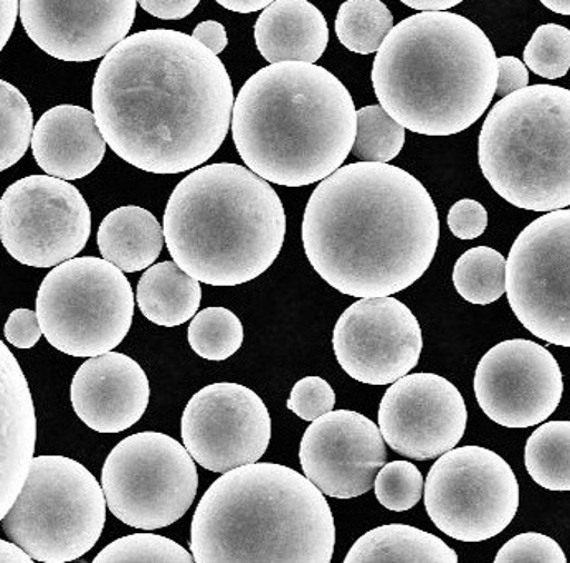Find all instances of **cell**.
Wrapping results in <instances>:
<instances>
[{
  "label": "cell",
  "mask_w": 570,
  "mask_h": 563,
  "mask_svg": "<svg viewBox=\"0 0 570 563\" xmlns=\"http://www.w3.org/2000/svg\"><path fill=\"white\" fill-rule=\"evenodd\" d=\"M111 151L146 172L183 174L224 145L234 87L220 58L187 33L145 30L101 61L91 88Z\"/></svg>",
  "instance_id": "1"
},
{
  "label": "cell",
  "mask_w": 570,
  "mask_h": 563,
  "mask_svg": "<svg viewBox=\"0 0 570 563\" xmlns=\"http://www.w3.org/2000/svg\"><path fill=\"white\" fill-rule=\"evenodd\" d=\"M302 237L314 271L336 292L384 298L411 288L432 265L439 211L407 170L347 164L314 189Z\"/></svg>",
  "instance_id": "2"
},
{
  "label": "cell",
  "mask_w": 570,
  "mask_h": 563,
  "mask_svg": "<svg viewBox=\"0 0 570 563\" xmlns=\"http://www.w3.org/2000/svg\"><path fill=\"white\" fill-rule=\"evenodd\" d=\"M232 136L248 169L269 184L312 186L353 152L357 109L326 68L282 61L262 68L242 87Z\"/></svg>",
  "instance_id": "3"
},
{
  "label": "cell",
  "mask_w": 570,
  "mask_h": 563,
  "mask_svg": "<svg viewBox=\"0 0 570 563\" xmlns=\"http://www.w3.org/2000/svg\"><path fill=\"white\" fill-rule=\"evenodd\" d=\"M497 51L459 13L420 12L394 26L375 55L382 108L409 131L446 138L473 126L497 95Z\"/></svg>",
  "instance_id": "4"
},
{
  "label": "cell",
  "mask_w": 570,
  "mask_h": 563,
  "mask_svg": "<svg viewBox=\"0 0 570 563\" xmlns=\"http://www.w3.org/2000/svg\"><path fill=\"white\" fill-rule=\"evenodd\" d=\"M190 531L197 563H330L336 544L323 491L292 467L258 461L208 487Z\"/></svg>",
  "instance_id": "5"
},
{
  "label": "cell",
  "mask_w": 570,
  "mask_h": 563,
  "mask_svg": "<svg viewBox=\"0 0 570 563\" xmlns=\"http://www.w3.org/2000/svg\"><path fill=\"white\" fill-rule=\"evenodd\" d=\"M286 215L268 180L238 164L200 167L177 184L164 211L174 261L197 282H254L278 258Z\"/></svg>",
  "instance_id": "6"
},
{
  "label": "cell",
  "mask_w": 570,
  "mask_h": 563,
  "mask_svg": "<svg viewBox=\"0 0 570 563\" xmlns=\"http://www.w3.org/2000/svg\"><path fill=\"white\" fill-rule=\"evenodd\" d=\"M481 172L522 210L570 207V90L532 85L501 98L478 139Z\"/></svg>",
  "instance_id": "7"
},
{
  "label": "cell",
  "mask_w": 570,
  "mask_h": 563,
  "mask_svg": "<svg viewBox=\"0 0 570 563\" xmlns=\"http://www.w3.org/2000/svg\"><path fill=\"white\" fill-rule=\"evenodd\" d=\"M106 507L104 486L83 464L67 456H39L2 527L33 561L73 562L100 541Z\"/></svg>",
  "instance_id": "8"
},
{
  "label": "cell",
  "mask_w": 570,
  "mask_h": 563,
  "mask_svg": "<svg viewBox=\"0 0 570 563\" xmlns=\"http://www.w3.org/2000/svg\"><path fill=\"white\" fill-rule=\"evenodd\" d=\"M37 314L55 349L71 357L104 356L131 329L135 293L118 266L81 256L55 266L46 276L37 295Z\"/></svg>",
  "instance_id": "9"
},
{
  "label": "cell",
  "mask_w": 570,
  "mask_h": 563,
  "mask_svg": "<svg viewBox=\"0 0 570 563\" xmlns=\"http://www.w3.org/2000/svg\"><path fill=\"white\" fill-rule=\"evenodd\" d=\"M108 510L139 531L169 527L186 515L199 490L196 460L164 433L142 432L119 442L101 470Z\"/></svg>",
  "instance_id": "10"
},
{
  "label": "cell",
  "mask_w": 570,
  "mask_h": 563,
  "mask_svg": "<svg viewBox=\"0 0 570 563\" xmlns=\"http://www.w3.org/2000/svg\"><path fill=\"white\" fill-rule=\"evenodd\" d=\"M425 510L455 541L476 544L507 531L517 517L519 484L513 467L481 446L440 456L425 481Z\"/></svg>",
  "instance_id": "11"
},
{
  "label": "cell",
  "mask_w": 570,
  "mask_h": 563,
  "mask_svg": "<svg viewBox=\"0 0 570 563\" xmlns=\"http://www.w3.org/2000/svg\"><path fill=\"white\" fill-rule=\"evenodd\" d=\"M507 295L529 333L570 347V208L548 211L518 235L507 259Z\"/></svg>",
  "instance_id": "12"
},
{
  "label": "cell",
  "mask_w": 570,
  "mask_h": 563,
  "mask_svg": "<svg viewBox=\"0 0 570 563\" xmlns=\"http://www.w3.org/2000/svg\"><path fill=\"white\" fill-rule=\"evenodd\" d=\"M90 235V207L68 180L23 177L0 199V240L22 265L55 268L77 258Z\"/></svg>",
  "instance_id": "13"
},
{
  "label": "cell",
  "mask_w": 570,
  "mask_h": 563,
  "mask_svg": "<svg viewBox=\"0 0 570 563\" xmlns=\"http://www.w3.org/2000/svg\"><path fill=\"white\" fill-rule=\"evenodd\" d=\"M180 433L197 464L224 474L265 455L272 439V416L254 391L222 382L190 398Z\"/></svg>",
  "instance_id": "14"
},
{
  "label": "cell",
  "mask_w": 570,
  "mask_h": 563,
  "mask_svg": "<svg viewBox=\"0 0 570 563\" xmlns=\"http://www.w3.org/2000/svg\"><path fill=\"white\" fill-rule=\"evenodd\" d=\"M561 367L544 346L511 339L478 362L474 395L488 418L507 428L541 425L561 404Z\"/></svg>",
  "instance_id": "15"
},
{
  "label": "cell",
  "mask_w": 570,
  "mask_h": 563,
  "mask_svg": "<svg viewBox=\"0 0 570 563\" xmlns=\"http://www.w3.org/2000/svg\"><path fill=\"white\" fill-rule=\"evenodd\" d=\"M423 337L415 314L399 299L361 298L341 314L333 349L343 371L365 385H392L414 371Z\"/></svg>",
  "instance_id": "16"
},
{
  "label": "cell",
  "mask_w": 570,
  "mask_h": 563,
  "mask_svg": "<svg viewBox=\"0 0 570 563\" xmlns=\"http://www.w3.org/2000/svg\"><path fill=\"white\" fill-rule=\"evenodd\" d=\"M466 425V405L459 388L429 372L399 378L379 407V428L385 443L415 461L440 458L456 448Z\"/></svg>",
  "instance_id": "17"
},
{
  "label": "cell",
  "mask_w": 570,
  "mask_h": 563,
  "mask_svg": "<svg viewBox=\"0 0 570 563\" xmlns=\"http://www.w3.org/2000/svg\"><path fill=\"white\" fill-rule=\"evenodd\" d=\"M385 461L381 428L351 409H333L314 419L299 445L303 473L334 500L368 493Z\"/></svg>",
  "instance_id": "18"
},
{
  "label": "cell",
  "mask_w": 570,
  "mask_h": 563,
  "mask_svg": "<svg viewBox=\"0 0 570 563\" xmlns=\"http://www.w3.org/2000/svg\"><path fill=\"white\" fill-rule=\"evenodd\" d=\"M138 0H20L29 39L61 61L105 58L128 37Z\"/></svg>",
  "instance_id": "19"
},
{
  "label": "cell",
  "mask_w": 570,
  "mask_h": 563,
  "mask_svg": "<svg viewBox=\"0 0 570 563\" xmlns=\"http://www.w3.org/2000/svg\"><path fill=\"white\" fill-rule=\"evenodd\" d=\"M71 405L78 418L98 433H121L148 409L149 378L135 358L119 353L91 357L71 381Z\"/></svg>",
  "instance_id": "20"
},
{
  "label": "cell",
  "mask_w": 570,
  "mask_h": 563,
  "mask_svg": "<svg viewBox=\"0 0 570 563\" xmlns=\"http://www.w3.org/2000/svg\"><path fill=\"white\" fill-rule=\"evenodd\" d=\"M37 418L29 382L0 343V518L22 493L36 455Z\"/></svg>",
  "instance_id": "21"
},
{
  "label": "cell",
  "mask_w": 570,
  "mask_h": 563,
  "mask_svg": "<svg viewBox=\"0 0 570 563\" xmlns=\"http://www.w3.org/2000/svg\"><path fill=\"white\" fill-rule=\"evenodd\" d=\"M106 145L95 112L81 106H55L33 129L37 164L43 172L68 182L90 176L104 160Z\"/></svg>",
  "instance_id": "22"
},
{
  "label": "cell",
  "mask_w": 570,
  "mask_h": 563,
  "mask_svg": "<svg viewBox=\"0 0 570 563\" xmlns=\"http://www.w3.org/2000/svg\"><path fill=\"white\" fill-rule=\"evenodd\" d=\"M330 42L323 12L308 0H275L255 23V43L272 63H316Z\"/></svg>",
  "instance_id": "23"
},
{
  "label": "cell",
  "mask_w": 570,
  "mask_h": 563,
  "mask_svg": "<svg viewBox=\"0 0 570 563\" xmlns=\"http://www.w3.org/2000/svg\"><path fill=\"white\" fill-rule=\"evenodd\" d=\"M164 241V227L155 215L135 205L106 215L98 230L101 256L125 273L142 271L155 265Z\"/></svg>",
  "instance_id": "24"
},
{
  "label": "cell",
  "mask_w": 570,
  "mask_h": 563,
  "mask_svg": "<svg viewBox=\"0 0 570 563\" xmlns=\"http://www.w3.org/2000/svg\"><path fill=\"white\" fill-rule=\"evenodd\" d=\"M200 302V282L187 275L176 261L149 266L136 292V303L142 316L163 327L183 326L194 319Z\"/></svg>",
  "instance_id": "25"
},
{
  "label": "cell",
  "mask_w": 570,
  "mask_h": 563,
  "mask_svg": "<svg viewBox=\"0 0 570 563\" xmlns=\"http://www.w3.org/2000/svg\"><path fill=\"white\" fill-rule=\"evenodd\" d=\"M442 539L412 525L389 524L357 539L344 563H456Z\"/></svg>",
  "instance_id": "26"
},
{
  "label": "cell",
  "mask_w": 570,
  "mask_h": 563,
  "mask_svg": "<svg viewBox=\"0 0 570 563\" xmlns=\"http://www.w3.org/2000/svg\"><path fill=\"white\" fill-rule=\"evenodd\" d=\"M529 476L548 491H570V422H548L525 443Z\"/></svg>",
  "instance_id": "27"
},
{
  "label": "cell",
  "mask_w": 570,
  "mask_h": 563,
  "mask_svg": "<svg viewBox=\"0 0 570 563\" xmlns=\"http://www.w3.org/2000/svg\"><path fill=\"white\" fill-rule=\"evenodd\" d=\"M453 285L471 305H493L507 295V258L494 248H471L455 263Z\"/></svg>",
  "instance_id": "28"
},
{
  "label": "cell",
  "mask_w": 570,
  "mask_h": 563,
  "mask_svg": "<svg viewBox=\"0 0 570 563\" xmlns=\"http://www.w3.org/2000/svg\"><path fill=\"white\" fill-rule=\"evenodd\" d=\"M334 29L347 50L371 55L381 49L394 29V16L382 0H346L340 7Z\"/></svg>",
  "instance_id": "29"
},
{
  "label": "cell",
  "mask_w": 570,
  "mask_h": 563,
  "mask_svg": "<svg viewBox=\"0 0 570 563\" xmlns=\"http://www.w3.org/2000/svg\"><path fill=\"white\" fill-rule=\"evenodd\" d=\"M244 326L227 307H207L194 316L187 330L189 346L206 360H227L244 344Z\"/></svg>",
  "instance_id": "30"
},
{
  "label": "cell",
  "mask_w": 570,
  "mask_h": 563,
  "mask_svg": "<svg viewBox=\"0 0 570 563\" xmlns=\"http://www.w3.org/2000/svg\"><path fill=\"white\" fill-rule=\"evenodd\" d=\"M405 145V128L381 105L357 111V136L353 156L361 162H391Z\"/></svg>",
  "instance_id": "31"
},
{
  "label": "cell",
  "mask_w": 570,
  "mask_h": 563,
  "mask_svg": "<svg viewBox=\"0 0 570 563\" xmlns=\"http://www.w3.org/2000/svg\"><path fill=\"white\" fill-rule=\"evenodd\" d=\"M0 170L16 166L32 145L33 112L27 98L9 81H0Z\"/></svg>",
  "instance_id": "32"
},
{
  "label": "cell",
  "mask_w": 570,
  "mask_h": 563,
  "mask_svg": "<svg viewBox=\"0 0 570 563\" xmlns=\"http://www.w3.org/2000/svg\"><path fill=\"white\" fill-rule=\"evenodd\" d=\"M95 563H193V552L156 534H132L105 547Z\"/></svg>",
  "instance_id": "33"
},
{
  "label": "cell",
  "mask_w": 570,
  "mask_h": 563,
  "mask_svg": "<svg viewBox=\"0 0 570 563\" xmlns=\"http://www.w3.org/2000/svg\"><path fill=\"white\" fill-rule=\"evenodd\" d=\"M524 63L546 80L566 77L570 70V30L558 23L539 27L525 46Z\"/></svg>",
  "instance_id": "34"
},
{
  "label": "cell",
  "mask_w": 570,
  "mask_h": 563,
  "mask_svg": "<svg viewBox=\"0 0 570 563\" xmlns=\"http://www.w3.org/2000/svg\"><path fill=\"white\" fill-rule=\"evenodd\" d=\"M423 476L411 461L385 463L374 481L375 497L385 510L404 512L422 500Z\"/></svg>",
  "instance_id": "35"
},
{
  "label": "cell",
  "mask_w": 570,
  "mask_h": 563,
  "mask_svg": "<svg viewBox=\"0 0 570 563\" xmlns=\"http://www.w3.org/2000/svg\"><path fill=\"white\" fill-rule=\"evenodd\" d=\"M494 563H568V557L554 539L525 532L508 541L498 552Z\"/></svg>",
  "instance_id": "36"
},
{
  "label": "cell",
  "mask_w": 570,
  "mask_h": 563,
  "mask_svg": "<svg viewBox=\"0 0 570 563\" xmlns=\"http://www.w3.org/2000/svg\"><path fill=\"white\" fill-rule=\"evenodd\" d=\"M334 405L336 394L324 378L305 377L296 382L286 407L305 422H314L320 416L333 412Z\"/></svg>",
  "instance_id": "37"
},
{
  "label": "cell",
  "mask_w": 570,
  "mask_h": 563,
  "mask_svg": "<svg viewBox=\"0 0 570 563\" xmlns=\"http://www.w3.org/2000/svg\"><path fill=\"white\" fill-rule=\"evenodd\" d=\"M446 224H449L450 231L460 240H474L487 230V208L476 200H459L450 208Z\"/></svg>",
  "instance_id": "38"
},
{
  "label": "cell",
  "mask_w": 570,
  "mask_h": 563,
  "mask_svg": "<svg viewBox=\"0 0 570 563\" xmlns=\"http://www.w3.org/2000/svg\"><path fill=\"white\" fill-rule=\"evenodd\" d=\"M39 314L32 309H16L7 319L3 336L6 340L17 349H32L42 337Z\"/></svg>",
  "instance_id": "39"
},
{
  "label": "cell",
  "mask_w": 570,
  "mask_h": 563,
  "mask_svg": "<svg viewBox=\"0 0 570 563\" xmlns=\"http://www.w3.org/2000/svg\"><path fill=\"white\" fill-rule=\"evenodd\" d=\"M498 97L504 98L514 91L522 90L529 87V70L524 61L519 60L517 57H501L498 58Z\"/></svg>",
  "instance_id": "40"
},
{
  "label": "cell",
  "mask_w": 570,
  "mask_h": 563,
  "mask_svg": "<svg viewBox=\"0 0 570 563\" xmlns=\"http://www.w3.org/2000/svg\"><path fill=\"white\" fill-rule=\"evenodd\" d=\"M142 10L160 20H183L194 12L200 0H138Z\"/></svg>",
  "instance_id": "41"
},
{
  "label": "cell",
  "mask_w": 570,
  "mask_h": 563,
  "mask_svg": "<svg viewBox=\"0 0 570 563\" xmlns=\"http://www.w3.org/2000/svg\"><path fill=\"white\" fill-rule=\"evenodd\" d=\"M193 37L199 40L203 46H206L208 50L214 51L215 55H220L228 46L227 30L215 20H206V22L199 23L194 29Z\"/></svg>",
  "instance_id": "42"
},
{
  "label": "cell",
  "mask_w": 570,
  "mask_h": 563,
  "mask_svg": "<svg viewBox=\"0 0 570 563\" xmlns=\"http://www.w3.org/2000/svg\"><path fill=\"white\" fill-rule=\"evenodd\" d=\"M20 16V0H0V50L12 37L17 17Z\"/></svg>",
  "instance_id": "43"
},
{
  "label": "cell",
  "mask_w": 570,
  "mask_h": 563,
  "mask_svg": "<svg viewBox=\"0 0 570 563\" xmlns=\"http://www.w3.org/2000/svg\"><path fill=\"white\" fill-rule=\"evenodd\" d=\"M33 557L16 542L0 541V563H32Z\"/></svg>",
  "instance_id": "44"
},
{
  "label": "cell",
  "mask_w": 570,
  "mask_h": 563,
  "mask_svg": "<svg viewBox=\"0 0 570 563\" xmlns=\"http://www.w3.org/2000/svg\"><path fill=\"white\" fill-rule=\"evenodd\" d=\"M215 2L220 3L224 9L232 10V12L252 13L265 10L275 0H215Z\"/></svg>",
  "instance_id": "45"
},
{
  "label": "cell",
  "mask_w": 570,
  "mask_h": 563,
  "mask_svg": "<svg viewBox=\"0 0 570 563\" xmlns=\"http://www.w3.org/2000/svg\"><path fill=\"white\" fill-rule=\"evenodd\" d=\"M401 2L420 12H443L460 6L463 0H401Z\"/></svg>",
  "instance_id": "46"
},
{
  "label": "cell",
  "mask_w": 570,
  "mask_h": 563,
  "mask_svg": "<svg viewBox=\"0 0 570 563\" xmlns=\"http://www.w3.org/2000/svg\"><path fill=\"white\" fill-rule=\"evenodd\" d=\"M542 6L561 16H570V0H541Z\"/></svg>",
  "instance_id": "47"
}]
</instances>
